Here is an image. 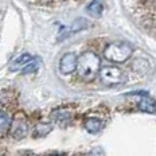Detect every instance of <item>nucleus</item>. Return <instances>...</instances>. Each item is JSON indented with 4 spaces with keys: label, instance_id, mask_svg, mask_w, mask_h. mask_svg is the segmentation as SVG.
Instances as JSON below:
<instances>
[{
    "label": "nucleus",
    "instance_id": "f257e3e1",
    "mask_svg": "<svg viewBox=\"0 0 156 156\" xmlns=\"http://www.w3.org/2000/svg\"><path fill=\"white\" fill-rule=\"evenodd\" d=\"M100 57L93 51H85L77 58V70L81 78L93 81L100 73Z\"/></svg>",
    "mask_w": 156,
    "mask_h": 156
},
{
    "label": "nucleus",
    "instance_id": "f03ea898",
    "mask_svg": "<svg viewBox=\"0 0 156 156\" xmlns=\"http://www.w3.org/2000/svg\"><path fill=\"white\" fill-rule=\"evenodd\" d=\"M132 51V46L126 42H115V43H110L105 47L104 57L110 62L122 63L131 58Z\"/></svg>",
    "mask_w": 156,
    "mask_h": 156
},
{
    "label": "nucleus",
    "instance_id": "7ed1b4c3",
    "mask_svg": "<svg viewBox=\"0 0 156 156\" xmlns=\"http://www.w3.org/2000/svg\"><path fill=\"white\" fill-rule=\"evenodd\" d=\"M100 78L105 85H120L125 81V74L116 66H105L100 71Z\"/></svg>",
    "mask_w": 156,
    "mask_h": 156
},
{
    "label": "nucleus",
    "instance_id": "20e7f679",
    "mask_svg": "<svg viewBox=\"0 0 156 156\" xmlns=\"http://www.w3.org/2000/svg\"><path fill=\"white\" fill-rule=\"evenodd\" d=\"M87 27V22L85 20V19H77V20H74L73 23H71L69 27H66V28H63L62 31H61V34L58 35V42H62L65 41L66 38H69L71 37V35H74V34H77V32H80L81 30H83V28H86Z\"/></svg>",
    "mask_w": 156,
    "mask_h": 156
},
{
    "label": "nucleus",
    "instance_id": "39448f33",
    "mask_svg": "<svg viewBox=\"0 0 156 156\" xmlns=\"http://www.w3.org/2000/svg\"><path fill=\"white\" fill-rule=\"evenodd\" d=\"M50 117L58 125H66L73 120L74 113H73V110L69 109V108H58V109H54L53 112H51Z\"/></svg>",
    "mask_w": 156,
    "mask_h": 156
},
{
    "label": "nucleus",
    "instance_id": "423d86ee",
    "mask_svg": "<svg viewBox=\"0 0 156 156\" xmlns=\"http://www.w3.org/2000/svg\"><path fill=\"white\" fill-rule=\"evenodd\" d=\"M27 132H28V124H27V121H26V119H24L23 116L19 115L14 120V122H12V128H11L12 137L20 140V139H23L24 136L27 135Z\"/></svg>",
    "mask_w": 156,
    "mask_h": 156
},
{
    "label": "nucleus",
    "instance_id": "0eeeda50",
    "mask_svg": "<svg viewBox=\"0 0 156 156\" xmlns=\"http://www.w3.org/2000/svg\"><path fill=\"white\" fill-rule=\"evenodd\" d=\"M77 69V55L73 53L65 54L59 61V70L62 74H71Z\"/></svg>",
    "mask_w": 156,
    "mask_h": 156
},
{
    "label": "nucleus",
    "instance_id": "6e6552de",
    "mask_svg": "<svg viewBox=\"0 0 156 156\" xmlns=\"http://www.w3.org/2000/svg\"><path fill=\"white\" fill-rule=\"evenodd\" d=\"M32 59V57L28 53H23L22 55H19L18 58L12 62L11 67H9V70L11 71H18V70H23L26 67V65H27L30 61Z\"/></svg>",
    "mask_w": 156,
    "mask_h": 156
},
{
    "label": "nucleus",
    "instance_id": "1a4fd4ad",
    "mask_svg": "<svg viewBox=\"0 0 156 156\" xmlns=\"http://www.w3.org/2000/svg\"><path fill=\"white\" fill-rule=\"evenodd\" d=\"M139 109L145 113H156V101L148 96H144L139 102Z\"/></svg>",
    "mask_w": 156,
    "mask_h": 156
},
{
    "label": "nucleus",
    "instance_id": "9d476101",
    "mask_svg": "<svg viewBox=\"0 0 156 156\" xmlns=\"http://www.w3.org/2000/svg\"><path fill=\"white\" fill-rule=\"evenodd\" d=\"M83 126H85V129L87 132L96 133V132H98L100 129L102 128V121L100 119H97V117H89V119L85 120Z\"/></svg>",
    "mask_w": 156,
    "mask_h": 156
},
{
    "label": "nucleus",
    "instance_id": "9b49d317",
    "mask_svg": "<svg viewBox=\"0 0 156 156\" xmlns=\"http://www.w3.org/2000/svg\"><path fill=\"white\" fill-rule=\"evenodd\" d=\"M104 9V0H93L87 5V14L93 18H100Z\"/></svg>",
    "mask_w": 156,
    "mask_h": 156
},
{
    "label": "nucleus",
    "instance_id": "f8f14e48",
    "mask_svg": "<svg viewBox=\"0 0 156 156\" xmlns=\"http://www.w3.org/2000/svg\"><path fill=\"white\" fill-rule=\"evenodd\" d=\"M51 131V125L50 124H38L35 126L34 131V137H43L47 133H50Z\"/></svg>",
    "mask_w": 156,
    "mask_h": 156
},
{
    "label": "nucleus",
    "instance_id": "ddd939ff",
    "mask_svg": "<svg viewBox=\"0 0 156 156\" xmlns=\"http://www.w3.org/2000/svg\"><path fill=\"white\" fill-rule=\"evenodd\" d=\"M11 125V117L4 110H0V132H4Z\"/></svg>",
    "mask_w": 156,
    "mask_h": 156
},
{
    "label": "nucleus",
    "instance_id": "4468645a",
    "mask_svg": "<svg viewBox=\"0 0 156 156\" xmlns=\"http://www.w3.org/2000/svg\"><path fill=\"white\" fill-rule=\"evenodd\" d=\"M39 62H41V59L39 58H32V59L26 65V67L23 69V73H32V71H35L39 67Z\"/></svg>",
    "mask_w": 156,
    "mask_h": 156
}]
</instances>
